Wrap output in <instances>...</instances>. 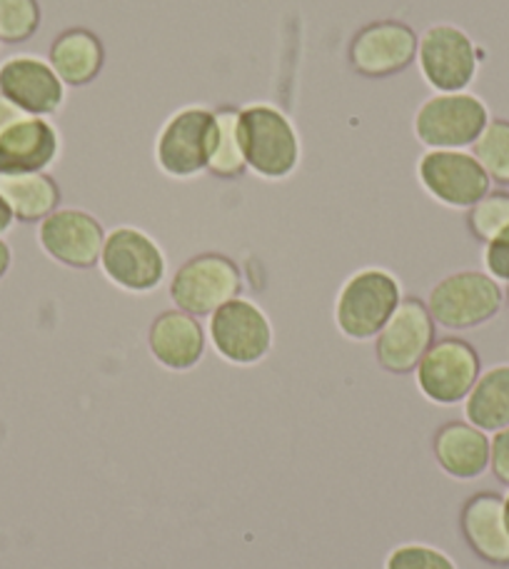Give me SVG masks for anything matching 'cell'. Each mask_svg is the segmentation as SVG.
I'll return each mask as SVG.
<instances>
[{
	"label": "cell",
	"instance_id": "cell-1",
	"mask_svg": "<svg viewBox=\"0 0 509 569\" xmlns=\"http://www.w3.org/2000/svg\"><path fill=\"white\" fill-rule=\"evenodd\" d=\"M240 146L248 168L265 180H282L298 168L300 138L288 116L272 106L240 110Z\"/></svg>",
	"mask_w": 509,
	"mask_h": 569
},
{
	"label": "cell",
	"instance_id": "cell-2",
	"mask_svg": "<svg viewBox=\"0 0 509 569\" xmlns=\"http://www.w3.org/2000/svg\"><path fill=\"white\" fill-rule=\"evenodd\" d=\"M400 302L402 288L392 272L380 268L360 270L342 284L335 302V322L345 338L358 342L372 340L378 338Z\"/></svg>",
	"mask_w": 509,
	"mask_h": 569
},
{
	"label": "cell",
	"instance_id": "cell-3",
	"mask_svg": "<svg viewBox=\"0 0 509 569\" xmlns=\"http://www.w3.org/2000/svg\"><path fill=\"white\" fill-rule=\"evenodd\" d=\"M505 292L487 272L462 270L440 280L430 292L427 310L432 320L450 330H470L492 320L502 308Z\"/></svg>",
	"mask_w": 509,
	"mask_h": 569
},
{
	"label": "cell",
	"instance_id": "cell-4",
	"mask_svg": "<svg viewBox=\"0 0 509 569\" xmlns=\"http://www.w3.org/2000/svg\"><path fill=\"white\" fill-rule=\"evenodd\" d=\"M490 110L472 93H437L415 113V136L430 150H462L480 138Z\"/></svg>",
	"mask_w": 509,
	"mask_h": 569
},
{
	"label": "cell",
	"instance_id": "cell-5",
	"mask_svg": "<svg viewBox=\"0 0 509 569\" xmlns=\"http://www.w3.org/2000/svg\"><path fill=\"white\" fill-rule=\"evenodd\" d=\"M218 120L206 108H182L168 118L156 142V160L170 178H192L208 170L216 150Z\"/></svg>",
	"mask_w": 509,
	"mask_h": 569
},
{
	"label": "cell",
	"instance_id": "cell-6",
	"mask_svg": "<svg viewBox=\"0 0 509 569\" xmlns=\"http://www.w3.org/2000/svg\"><path fill=\"white\" fill-rule=\"evenodd\" d=\"M417 63L427 86L437 93H462L477 76L480 56L462 28L440 23L425 30L417 46Z\"/></svg>",
	"mask_w": 509,
	"mask_h": 569
},
{
	"label": "cell",
	"instance_id": "cell-7",
	"mask_svg": "<svg viewBox=\"0 0 509 569\" xmlns=\"http://www.w3.org/2000/svg\"><path fill=\"white\" fill-rule=\"evenodd\" d=\"M242 290V278L236 262L218 252H206L188 260L170 282V298L178 310L202 318L236 300Z\"/></svg>",
	"mask_w": 509,
	"mask_h": 569
},
{
	"label": "cell",
	"instance_id": "cell-8",
	"mask_svg": "<svg viewBox=\"0 0 509 569\" xmlns=\"http://www.w3.org/2000/svg\"><path fill=\"white\" fill-rule=\"evenodd\" d=\"M417 178L447 208L470 210L490 192L492 180L467 150H427L417 162Z\"/></svg>",
	"mask_w": 509,
	"mask_h": 569
},
{
	"label": "cell",
	"instance_id": "cell-9",
	"mask_svg": "<svg viewBox=\"0 0 509 569\" xmlns=\"http://www.w3.org/2000/svg\"><path fill=\"white\" fill-rule=\"evenodd\" d=\"M100 268L120 290L150 292L166 278L168 262L148 232L138 228H116L106 236Z\"/></svg>",
	"mask_w": 509,
	"mask_h": 569
},
{
	"label": "cell",
	"instance_id": "cell-10",
	"mask_svg": "<svg viewBox=\"0 0 509 569\" xmlns=\"http://www.w3.org/2000/svg\"><path fill=\"white\" fill-rule=\"evenodd\" d=\"M415 370L422 395L435 405L462 402L482 375L480 355L460 338L432 342Z\"/></svg>",
	"mask_w": 509,
	"mask_h": 569
},
{
	"label": "cell",
	"instance_id": "cell-11",
	"mask_svg": "<svg viewBox=\"0 0 509 569\" xmlns=\"http://www.w3.org/2000/svg\"><path fill=\"white\" fill-rule=\"evenodd\" d=\"M210 340L222 360L255 365L272 348V328L258 305L236 298L212 312Z\"/></svg>",
	"mask_w": 509,
	"mask_h": 569
},
{
	"label": "cell",
	"instance_id": "cell-12",
	"mask_svg": "<svg viewBox=\"0 0 509 569\" xmlns=\"http://www.w3.org/2000/svg\"><path fill=\"white\" fill-rule=\"evenodd\" d=\"M435 342V320L422 300L405 298L378 335V362L387 372H412Z\"/></svg>",
	"mask_w": 509,
	"mask_h": 569
},
{
	"label": "cell",
	"instance_id": "cell-13",
	"mask_svg": "<svg viewBox=\"0 0 509 569\" xmlns=\"http://www.w3.org/2000/svg\"><path fill=\"white\" fill-rule=\"evenodd\" d=\"M420 38L400 20H380L358 30L350 43V66L365 78H387L402 73L417 58Z\"/></svg>",
	"mask_w": 509,
	"mask_h": 569
},
{
	"label": "cell",
	"instance_id": "cell-14",
	"mask_svg": "<svg viewBox=\"0 0 509 569\" xmlns=\"http://www.w3.org/2000/svg\"><path fill=\"white\" fill-rule=\"evenodd\" d=\"M38 242L58 262L68 268H93L106 246V230L86 210H56L40 220Z\"/></svg>",
	"mask_w": 509,
	"mask_h": 569
},
{
	"label": "cell",
	"instance_id": "cell-15",
	"mask_svg": "<svg viewBox=\"0 0 509 569\" xmlns=\"http://www.w3.org/2000/svg\"><path fill=\"white\" fill-rule=\"evenodd\" d=\"M0 96L30 116H53L66 103V83L38 56H13L0 63Z\"/></svg>",
	"mask_w": 509,
	"mask_h": 569
},
{
	"label": "cell",
	"instance_id": "cell-16",
	"mask_svg": "<svg viewBox=\"0 0 509 569\" xmlns=\"http://www.w3.org/2000/svg\"><path fill=\"white\" fill-rule=\"evenodd\" d=\"M60 152L58 130L40 116H28L0 133V176L43 172Z\"/></svg>",
	"mask_w": 509,
	"mask_h": 569
},
{
	"label": "cell",
	"instance_id": "cell-17",
	"mask_svg": "<svg viewBox=\"0 0 509 569\" xmlns=\"http://www.w3.org/2000/svg\"><path fill=\"white\" fill-rule=\"evenodd\" d=\"M150 352L162 368L186 372L202 360L206 355V332L192 315L182 310L162 312L150 325Z\"/></svg>",
	"mask_w": 509,
	"mask_h": 569
},
{
	"label": "cell",
	"instance_id": "cell-18",
	"mask_svg": "<svg viewBox=\"0 0 509 569\" xmlns=\"http://www.w3.org/2000/svg\"><path fill=\"white\" fill-rule=\"evenodd\" d=\"M462 535L472 552L485 562L497 567L509 565V527L500 495L482 492L467 500L462 510Z\"/></svg>",
	"mask_w": 509,
	"mask_h": 569
},
{
	"label": "cell",
	"instance_id": "cell-19",
	"mask_svg": "<svg viewBox=\"0 0 509 569\" xmlns=\"http://www.w3.org/2000/svg\"><path fill=\"white\" fill-rule=\"evenodd\" d=\"M435 457L455 480H477L490 470V437L470 422H450L435 437Z\"/></svg>",
	"mask_w": 509,
	"mask_h": 569
},
{
	"label": "cell",
	"instance_id": "cell-20",
	"mask_svg": "<svg viewBox=\"0 0 509 569\" xmlns=\"http://www.w3.org/2000/svg\"><path fill=\"white\" fill-rule=\"evenodd\" d=\"M106 50L100 38L90 33L86 28L66 30L56 38V43L50 46V60L58 78L66 86H88L90 80H96L100 68H103Z\"/></svg>",
	"mask_w": 509,
	"mask_h": 569
},
{
	"label": "cell",
	"instance_id": "cell-21",
	"mask_svg": "<svg viewBox=\"0 0 509 569\" xmlns=\"http://www.w3.org/2000/svg\"><path fill=\"white\" fill-rule=\"evenodd\" d=\"M0 198L8 202L16 220L36 222L58 210L60 188L46 172H16L0 176Z\"/></svg>",
	"mask_w": 509,
	"mask_h": 569
},
{
	"label": "cell",
	"instance_id": "cell-22",
	"mask_svg": "<svg viewBox=\"0 0 509 569\" xmlns=\"http://www.w3.org/2000/svg\"><path fill=\"white\" fill-rule=\"evenodd\" d=\"M465 418L485 432L509 427V365H497L477 378L465 398Z\"/></svg>",
	"mask_w": 509,
	"mask_h": 569
},
{
	"label": "cell",
	"instance_id": "cell-23",
	"mask_svg": "<svg viewBox=\"0 0 509 569\" xmlns=\"http://www.w3.org/2000/svg\"><path fill=\"white\" fill-rule=\"evenodd\" d=\"M218 120V138H216V150H212L208 172L218 178H240L242 172L248 170L246 156H242L240 146V110L236 108H220L216 110Z\"/></svg>",
	"mask_w": 509,
	"mask_h": 569
},
{
	"label": "cell",
	"instance_id": "cell-24",
	"mask_svg": "<svg viewBox=\"0 0 509 569\" xmlns=\"http://www.w3.org/2000/svg\"><path fill=\"white\" fill-rule=\"evenodd\" d=\"M472 156L490 180L509 186V120L490 118L480 138L472 142Z\"/></svg>",
	"mask_w": 509,
	"mask_h": 569
},
{
	"label": "cell",
	"instance_id": "cell-25",
	"mask_svg": "<svg viewBox=\"0 0 509 569\" xmlns=\"http://www.w3.org/2000/svg\"><path fill=\"white\" fill-rule=\"evenodd\" d=\"M467 226H470L472 236L482 242H490L495 236H500L505 228H509V192H487L467 212Z\"/></svg>",
	"mask_w": 509,
	"mask_h": 569
},
{
	"label": "cell",
	"instance_id": "cell-26",
	"mask_svg": "<svg viewBox=\"0 0 509 569\" xmlns=\"http://www.w3.org/2000/svg\"><path fill=\"white\" fill-rule=\"evenodd\" d=\"M40 26V8L36 0H0V40L26 43Z\"/></svg>",
	"mask_w": 509,
	"mask_h": 569
},
{
	"label": "cell",
	"instance_id": "cell-27",
	"mask_svg": "<svg viewBox=\"0 0 509 569\" xmlns=\"http://www.w3.org/2000/svg\"><path fill=\"white\" fill-rule=\"evenodd\" d=\"M385 569H457V565L430 545H402L387 557Z\"/></svg>",
	"mask_w": 509,
	"mask_h": 569
},
{
	"label": "cell",
	"instance_id": "cell-28",
	"mask_svg": "<svg viewBox=\"0 0 509 569\" xmlns=\"http://www.w3.org/2000/svg\"><path fill=\"white\" fill-rule=\"evenodd\" d=\"M485 270L497 282H509V228L485 242Z\"/></svg>",
	"mask_w": 509,
	"mask_h": 569
},
{
	"label": "cell",
	"instance_id": "cell-29",
	"mask_svg": "<svg viewBox=\"0 0 509 569\" xmlns=\"http://www.w3.org/2000/svg\"><path fill=\"white\" fill-rule=\"evenodd\" d=\"M490 470L497 480L509 485V427L495 432L490 440Z\"/></svg>",
	"mask_w": 509,
	"mask_h": 569
},
{
	"label": "cell",
	"instance_id": "cell-30",
	"mask_svg": "<svg viewBox=\"0 0 509 569\" xmlns=\"http://www.w3.org/2000/svg\"><path fill=\"white\" fill-rule=\"evenodd\" d=\"M30 113H26L23 108H18L13 100H8L6 96H0V133H6L10 126L20 123V120H26Z\"/></svg>",
	"mask_w": 509,
	"mask_h": 569
},
{
	"label": "cell",
	"instance_id": "cell-31",
	"mask_svg": "<svg viewBox=\"0 0 509 569\" xmlns=\"http://www.w3.org/2000/svg\"><path fill=\"white\" fill-rule=\"evenodd\" d=\"M13 212H10V208H8V202L0 198V236H3V232H8L10 230V226H13Z\"/></svg>",
	"mask_w": 509,
	"mask_h": 569
},
{
	"label": "cell",
	"instance_id": "cell-32",
	"mask_svg": "<svg viewBox=\"0 0 509 569\" xmlns=\"http://www.w3.org/2000/svg\"><path fill=\"white\" fill-rule=\"evenodd\" d=\"M10 258H13L10 256V246L6 240H0V278H3L10 268Z\"/></svg>",
	"mask_w": 509,
	"mask_h": 569
},
{
	"label": "cell",
	"instance_id": "cell-33",
	"mask_svg": "<svg viewBox=\"0 0 509 569\" xmlns=\"http://www.w3.org/2000/svg\"><path fill=\"white\" fill-rule=\"evenodd\" d=\"M505 520H507V527H509V495L505 497Z\"/></svg>",
	"mask_w": 509,
	"mask_h": 569
},
{
	"label": "cell",
	"instance_id": "cell-34",
	"mask_svg": "<svg viewBox=\"0 0 509 569\" xmlns=\"http://www.w3.org/2000/svg\"><path fill=\"white\" fill-rule=\"evenodd\" d=\"M507 300H509V288H507Z\"/></svg>",
	"mask_w": 509,
	"mask_h": 569
}]
</instances>
